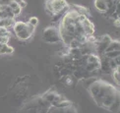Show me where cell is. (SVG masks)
Here are the masks:
<instances>
[{
	"label": "cell",
	"instance_id": "52a82bcc",
	"mask_svg": "<svg viewBox=\"0 0 120 113\" xmlns=\"http://www.w3.org/2000/svg\"><path fill=\"white\" fill-rule=\"evenodd\" d=\"M14 52V48L8 44L0 43V55H5V54H12Z\"/></svg>",
	"mask_w": 120,
	"mask_h": 113
},
{
	"label": "cell",
	"instance_id": "7c38bea8",
	"mask_svg": "<svg viewBox=\"0 0 120 113\" xmlns=\"http://www.w3.org/2000/svg\"><path fill=\"white\" fill-rule=\"evenodd\" d=\"M28 24H30L31 26H34V27H37V25L38 24V19L37 17H32L29 19V22Z\"/></svg>",
	"mask_w": 120,
	"mask_h": 113
},
{
	"label": "cell",
	"instance_id": "8992f818",
	"mask_svg": "<svg viewBox=\"0 0 120 113\" xmlns=\"http://www.w3.org/2000/svg\"><path fill=\"white\" fill-rule=\"evenodd\" d=\"M119 47H120V43H119V40H117V39H112V40L109 42V44L107 45L105 51H104V53L106 52H110V51H114V50H119Z\"/></svg>",
	"mask_w": 120,
	"mask_h": 113
},
{
	"label": "cell",
	"instance_id": "5bb4252c",
	"mask_svg": "<svg viewBox=\"0 0 120 113\" xmlns=\"http://www.w3.org/2000/svg\"><path fill=\"white\" fill-rule=\"evenodd\" d=\"M22 8L21 7H18L17 9H15V10H13V14H14V16L15 17H17V16H19V15L20 14H21L22 13Z\"/></svg>",
	"mask_w": 120,
	"mask_h": 113
},
{
	"label": "cell",
	"instance_id": "277c9868",
	"mask_svg": "<svg viewBox=\"0 0 120 113\" xmlns=\"http://www.w3.org/2000/svg\"><path fill=\"white\" fill-rule=\"evenodd\" d=\"M27 26H28V25H27ZM15 34H16L17 38L20 39V40H29V39L31 38L32 36H33L32 33H29V31H28L27 29H23V31H20V32L16 33Z\"/></svg>",
	"mask_w": 120,
	"mask_h": 113
},
{
	"label": "cell",
	"instance_id": "ac0fdd59",
	"mask_svg": "<svg viewBox=\"0 0 120 113\" xmlns=\"http://www.w3.org/2000/svg\"><path fill=\"white\" fill-rule=\"evenodd\" d=\"M52 1H54V0H46V2H52Z\"/></svg>",
	"mask_w": 120,
	"mask_h": 113
},
{
	"label": "cell",
	"instance_id": "4fadbf2b",
	"mask_svg": "<svg viewBox=\"0 0 120 113\" xmlns=\"http://www.w3.org/2000/svg\"><path fill=\"white\" fill-rule=\"evenodd\" d=\"M12 1H14V2H16L18 5H19V6L20 7H21L22 9L23 8H25V7H26L27 6V3L26 2H25L24 1V0H12Z\"/></svg>",
	"mask_w": 120,
	"mask_h": 113
},
{
	"label": "cell",
	"instance_id": "8fae6325",
	"mask_svg": "<svg viewBox=\"0 0 120 113\" xmlns=\"http://www.w3.org/2000/svg\"><path fill=\"white\" fill-rule=\"evenodd\" d=\"M111 75H112V78H113V81L117 84V86H119V81H120V73H119V68L115 69V70H113L111 72Z\"/></svg>",
	"mask_w": 120,
	"mask_h": 113
},
{
	"label": "cell",
	"instance_id": "6da1fadb",
	"mask_svg": "<svg viewBox=\"0 0 120 113\" xmlns=\"http://www.w3.org/2000/svg\"><path fill=\"white\" fill-rule=\"evenodd\" d=\"M42 38L45 42L49 43H56L61 41L59 32L55 27H48L44 29L42 33Z\"/></svg>",
	"mask_w": 120,
	"mask_h": 113
},
{
	"label": "cell",
	"instance_id": "7a4b0ae2",
	"mask_svg": "<svg viewBox=\"0 0 120 113\" xmlns=\"http://www.w3.org/2000/svg\"><path fill=\"white\" fill-rule=\"evenodd\" d=\"M117 95H118V92L109 93V95H105L101 100V107L105 108L106 110H108L109 108L111 107V105L113 104V102H114V100H115V98H116Z\"/></svg>",
	"mask_w": 120,
	"mask_h": 113
},
{
	"label": "cell",
	"instance_id": "ba28073f",
	"mask_svg": "<svg viewBox=\"0 0 120 113\" xmlns=\"http://www.w3.org/2000/svg\"><path fill=\"white\" fill-rule=\"evenodd\" d=\"M27 23H24V22H16L15 23V25L13 26V31L15 32V33L20 32V31H23V29H27Z\"/></svg>",
	"mask_w": 120,
	"mask_h": 113
},
{
	"label": "cell",
	"instance_id": "5b68a950",
	"mask_svg": "<svg viewBox=\"0 0 120 113\" xmlns=\"http://www.w3.org/2000/svg\"><path fill=\"white\" fill-rule=\"evenodd\" d=\"M94 7H96V9L98 10V11L99 13L101 14H104L106 12V5H105V2H104V0H94Z\"/></svg>",
	"mask_w": 120,
	"mask_h": 113
},
{
	"label": "cell",
	"instance_id": "30bf717a",
	"mask_svg": "<svg viewBox=\"0 0 120 113\" xmlns=\"http://www.w3.org/2000/svg\"><path fill=\"white\" fill-rule=\"evenodd\" d=\"M103 55L107 57L108 59H114L115 57L120 56V50H114V51H110V52H106L103 53Z\"/></svg>",
	"mask_w": 120,
	"mask_h": 113
},
{
	"label": "cell",
	"instance_id": "9a60e30c",
	"mask_svg": "<svg viewBox=\"0 0 120 113\" xmlns=\"http://www.w3.org/2000/svg\"><path fill=\"white\" fill-rule=\"evenodd\" d=\"M8 6H9L10 8L12 9V11H13V10H15V9H17L18 7H20V6H19V5H18L17 3H16V2H14V1L10 2V3H9V5H8Z\"/></svg>",
	"mask_w": 120,
	"mask_h": 113
},
{
	"label": "cell",
	"instance_id": "e0dca14e",
	"mask_svg": "<svg viewBox=\"0 0 120 113\" xmlns=\"http://www.w3.org/2000/svg\"><path fill=\"white\" fill-rule=\"evenodd\" d=\"M113 24H114V26L118 28V27H119V19L114 20V21H113Z\"/></svg>",
	"mask_w": 120,
	"mask_h": 113
},
{
	"label": "cell",
	"instance_id": "9c48e42d",
	"mask_svg": "<svg viewBox=\"0 0 120 113\" xmlns=\"http://www.w3.org/2000/svg\"><path fill=\"white\" fill-rule=\"evenodd\" d=\"M98 80V79L97 77H90V78H87V79H83V80H81L83 82V86L85 87L88 90L89 87L92 85V84H94V82H97Z\"/></svg>",
	"mask_w": 120,
	"mask_h": 113
},
{
	"label": "cell",
	"instance_id": "2e32d148",
	"mask_svg": "<svg viewBox=\"0 0 120 113\" xmlns=\"http://www.w3.org/2000/svg\"><path fill=\"white\" fill-rule=\"evenodd\" d=\"M10 2H12V0H0V5H9Z\"/></svg>",
	"mask_w": 120,
	"mask_h": 113
},
{
	"label": "cell",
	"instance_id": "3957f363",
	"mask_svg": "<svg viewBox=\"0 0 120 113\" xmlns=\"http://www.w3.org/2000/svg\"><path fill=\"white\" fill-rule=\"evenodd\" d=\"M99 90H101V80H98L97 82H94V84H92V85L90 86L89 88H88V91H89L90 93H91V95L93 96V98H94L98 95Z\"/></svg>",
	"mask_w": 120,
	"mask_h": 113
}]
</instances>
